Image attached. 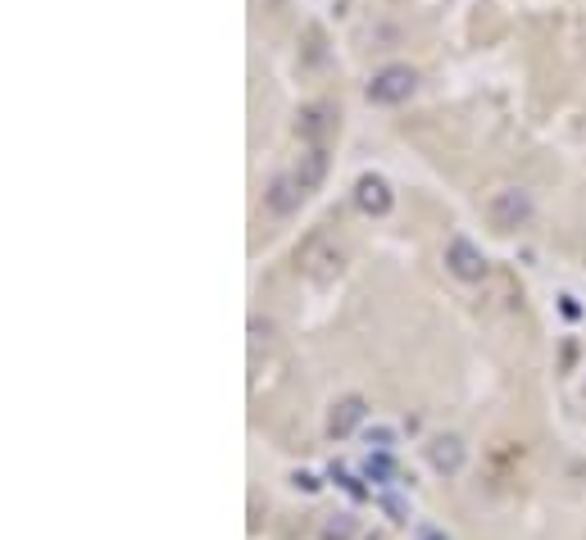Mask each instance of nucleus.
I'll return each mask as SVG.
<instances>
[{
    "mask_svg": "<svg viewBox=\"0 0 586 540\" xmlns=\"http://www.w3.org/2000/svg\"><path fill=\"white\" fill-rule=\"evenodd\" d=\"M296 259H300V268H305L309 282H318V286L337 282L341 268H346V250H341L328 232H314V236H309L305 246H300Z\"/></svg>",
    "mask_w": 586,
    "mask_h": 540,
    "instance_id": "nucleus-1",
    "label": "nucleus"
},
{
    "mask_svg": "<svg viewBox=\"0 0 586 540\" xmlns=\"http://www.w3.org/2000/svg\"><path fill=\"white\" fill-rule=\"evenodd\" d=\"M418 87V73L409 69V64H387L382 73H373V82H368V100L373 105H400V100H409Z\"/></svg>",
    "mask_w": 586,
    "mask_h": 540,
    "instance_id": "nucleus-2",
    "label": "nucleus"
},
{
    "mask_svg": "<svg viewBox=\"0 0 586 540\" xmlns=\"http://www.w3.org/2000/svg\"><path fill=\"white\" fill-rule=\"evenodd\" d=\"M487 218H491V227H500V232H514V227H523L527 218H532V196H527L523 187L496 191L491 205H487Z\"/></svg>",
    "mask_w": 586,
    "mask_h": 540,
    "instance_id": "nucleus-3",
    "label": "nucleus"
},
{
    "mask_svg": "<svg viewBox=\"0 0 586 540\" xmlns=\"http://www.w3.org/2000/svg\"><path fill=\"white\" fill-rule=\"evenodd\" d=\"M446 268L459 277V282H482L487 277V255L468 241V236H455L446 246Z\"/></svg>",
    "mask_w": 586,
    "mask_h": 540,
    "instance_id": "nucleus-4",
    "label": "nucleus"
},
{
    "mask_svg": "<svg viewBox=\"0 0 586 540\" xmlns=\"http://www.w3.org/2000/svg\"><path fill=\"white\" fill-rule=\"evenodd\" d=\"M355 205L364 209V214H373V218H382L391 205H396V196H391V182L382 173H364L355 182Z\"/></svg>",
    "mask_w": 586,
    "mask_h": 540,
    "instance_id": "nucleus-5",
    "label": "nucleus"
},
{
    "mask_svg": "<svg viewBox=\"0 0 586 540\" xmlns=\"http://www.w3.org/2000/svg\"><path fill=\"white\" fill-rule=\"evenodd\" d=\"M364 413H368V404L359 400V395L337 400V404H332V413H328V436H350L359 423H364Z\"/></svg>",
    "mask_w": 586,
    "mask_h": 540,
    "instance_id": "nucleus-6",
    "label": "nucleus"
},
{
    "mask_svg": "<svg viewBox=\"0 0 586 540\" xmlns=\"http://www.w3.org/2000/svg\"><path fill=\"white\" fill-rule=\"evenodd\" d=\"M264 200H269V209H273L278 218H287V214H296V209H300L305 191H300V182L287 173V177H273V187L264 191Z\"/></svg>",
    "mask_w": 586,
    "mask_h": 540,
    "instance_id": "nucleus-7",
    "label": "nucleus"
},
{
    "mask_svg": "<svg viewBox=\"0 0 586 540\" xmlns=\"http://www.w3.org/2000/svg\"><path fill=\"white\" fill-rule=\"evenodd\" d=\"M428 459H432V468H437V472L455 477V472L464 468V441H459V436H432Z\"/></svg>",
    "mask_w": 586,
    "mask_h": 540,
    "instance_id": "nucleus-8",
    "label": "nucleus"
},
{
    "mask_svg": "<svg viewBox=\"0 0 586 540\" xmlns=\"http://www.w3.org/2000/svg\"><path fill=\"white\" fill-rule=\"evenodd\" d=\"M296 132L309 141V146H323V137L332 132V109H328V105H309V109H300Z\"/></svg>",
    "mask_w": 586,
    "mask_h": 540,
    "instance_id": "nucleus-9",
    "label": "nucleus"
},
{
    "mask_svg": "<svg viewBox=\"0 0 586 540\" xmlns=\"http://www.w3.org/2000/svg\"><path fill=\"white\" fill-rule=\"evenodd\" d=\"M300 182V191H314L323 177H328V150L323 146H309L305 155H300V164H296V173H291Z\"/></svg>",
    "mask_w": 586,
    "mask_h": 540,
    "instance_id": "nucleus-10",
    "label": "nucleus"
},
{
    "mask_svg": "<svg viewBox=\"0 0 586 540\" xmlns=\"http://www.w3.org/2000/svg\"><path fill=\"white\" fill-rule=\"evenodd\" d=\"M350 531H355V522L337 518V522H328V527H323V540H350Z\"/></svg>",
    "mask_w": 586,
    "mask_h": 540,
    "instance_id": "nucleus-11",
    "label": "nucleus"
}]
</instances>
